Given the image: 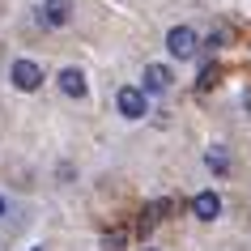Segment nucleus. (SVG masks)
<instances>
[{
  "label": "nucleus",
  "mask_w": 251,
  "mask_h": 251,
  "mask_svg": "<svg viewBox=\"0 0 251 251\" xmlns=\"http://www.w3.org/2000/svg\"><path fill=\"white\" fill-rule=\"evenodd\" d=\"M145 251H153V247H145Z\"/></svg>",
  "instance_id": "ddd939ff"
},
{
  "label": "nucleus",
  "mask_w": 251,
  "mask_h": 251,
  "mask_svg": "<svg viewBox=\"0 0 251 251\" xmlns=\"http://www.w3.org/2000/svg\"><path fill=\"white\" fill-rule=\"evenodd\" d=\"M119 115L124 119H141L149 111V102H145V90H136V85H124V90H119Z\"/></svg>",
  "instance_id": "7ed1b4c3"
},
{
  "label": "nucleus",
  "mask_w": 251,
  "mask_h": 251,
  "mask_svg": "<svg viewBox=\"0 0 251 251\" xmlns=\"http://www.w3.org/2000/svg\"><path fill=\"white\" fill-rule=\"evenodd\" d=\"M247 106H251V90H247Z\"/></svg>",
  "instance_id": "f8f14e48"
},
{
  "label": "nucleus",
  "mask_w": 251,
  "mask_h": 251,
  "mask_svg": "<svg viewBox=\"0 0 251 251\" xmlns=\"http://www.w3.org/2000/svg\"><path fill=\"white\" fill-rule=\"evenodd\" d=\"M204 166H209L217 179H226V175H230V153H226V145H209V153H204Z\"/></svg>",
  "instance_id": "6e6552de"
},
{
  "label": "nucleus",
  "mask_w": 251,
  "mask_h": 251,
  "mask_svg": "<svg viewBox=\"0 0 251 251\" xmlns=\"http://www.w3.org/2000/svg\"><path fill=\"white\" fill-rule=\"evenodd\" d=\"M192 213H196L200 222H217V213H222V200H217V192H200V196L192 200Z\"/></svg>",
  "instance_id": "39448f33"
},
{
  "label": "nucleus",
  "mask_w": 251,
  "mask_h": 251,
  "mask_svg": "<svg viewBox=\"0 0 251 251\" xmlns=\"http://www.w3.org/2000/svg\"><path fill=\"white\" fill-rule=\"evenodd\" d=\"M196 30L192 26H175L171 34H166V47H171V55L175 60H192V55H196Z\"/></svg>",
  "instance_id": "f257e3e1"
},
{
  "label": "nucleus",
  "mask_w": 251,
  "mask_h": 251,
  "mask_svg": "<svg viewBox=\"0 0 251 251\" xmlns=\"http://www.w3.org/2000/svg\"><path fill=\"white\" fill-rule=\"evenodd\" d=\"M124 243H128V234H124V230H111V234L102 238V251H124Z\"/></svg>",
  "instance_id": "1a4fd4ad"
},
{
  "label": "nucleus",
  "mask_w": 251,
  "mask_h": 251,
  "mask_svg": "<svg viewBox=\"0 0 251 251\" xmlns=\"http://www.w3.org/2000/svg\"><path fill=\"white\" fill-rule=\"evenodd\" d=\"M34 251H39V247H34Z\"/></svg>",
  "instance_id": "4468645a"
},
{
  "label": "nucleus",
  "mask_w": 251,
  "mask_h": 251,
  "mask_svg": "<svg viewBox=\"0 0 251 251\" xmlns=\"http://www.w3.org/2000/svg\"><path fill=\"white\" fill-rule=\"evenodd\" d=\"M217 77H222V68H217V64H209L204 73H200V90H213V85H217Z\"/></svg>",
  "instance_id": "9d476101"
},
{
  "label": "nucleus",
  "mask_w": 251,
  "mask_h": 251,
  "mask_svg": "<svg viewBox=\"0 0 251 251\" xmlns=\"http://www.w3.org/2000/svg\"><path fill=\"white\" fill-rule=\"evenodd\" d=\"M39 22H43V26H51V30L68 26V22H73V0H43Z\"/></svg>",
  "instance_id": "f03ea898"
},
{
  "label": "nucleus",
  "mask_w": 251,
  "mask_h": 251,
  "mask_svg": "<svg viewBox=\"0 0 251 251\" xmlns=\"http://www.w3.org/2000/svg\"><path fill=\"white\" fill-rule=\"evenodd\" d=\"M9 77H13L17 90H39L43 85V68L34 64V60H17V64L9 68Z\"/></svg>",
  "instance_id": "20e7f679"
},
{
  "label": "nucleus",
  "mask_w": 251,
  "mask_h": 251,
  "mask_svg": "<svg viewBox=\"0 0 251 251\" xmlns=\"http://www.w3.org/2000/svg\"><path fill=\"white\" fill-rule=\"evenodd\" d=\"M145 94H166L171 90V68H162V64H149L145 68V85H141Z\"/></svg>",
  "instance_id": "423d86ee"
},
{
  "label": "nucleus",
  "mask_w": 251,
  "mask_h": 251,
  "mask_svg": "<svg viewBox=\"0 0 251 251\" xmlns=\"http://www.w3.org/2000/svg\"><path fill=\"white\" fill-rule=\"evenodd\" d=\"M60 90H64L68 98H85V90H90V85H85V73H81V68H64V73H60Z\"/></svg>",
  "instance_id": "0eeeda50"
},
{
  "label": "nucleus",
  "mask_w": 251,
  "mask_h": 251,
  "mask_svg": "<svg viewBox=\"0 0 251 251\" xmlns=\"http://www.w3.org/2000/svg\"><path fill=\"white\" fill-rule=\"evenodd\" d=\"M0 217H4V200H0Z\"/></svg>",
  "instance_id": "9b49d317"
}]
</instances>
